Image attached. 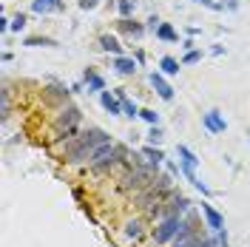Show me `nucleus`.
<instances>
[{"label": "nucleus", "instance_id": "c85d7f7f", "mask_svg": "<svg viewBox=\"0 0 250 247\" xmlns=\"http://www.w3.org/2000/svg\"><path fill=\"white\" fill-rule=\"evenodd\" d=\"M196 6H205V9H210V12H225L222 9V3H216V0H193Z\"/></svg>", "mask_w": 250, "mask_h": 247}, {"label": "nucleus", "instance_id": "4be33fe9", "mask_svg": "<svg viewBox=\"0 0 250 247\" xmlns=\"http://www.w3.org/2000/svg\"><path fill=\"white\" fill-rule=\"evenodd\" d=\"M154 34H156V40H162V43H176L179 40V31L173 29L171 23H159V29Z\"/></svg>", "mask_w": 250, "mask_h": 247}, {"label": "nucleus", "instance_id": "f3484780", "mask_svg": "<svg viewBox=\"0 0 250 247\" xmlns=\"http://www.w3.org/2000/svg\"><path fill=\"white\" fill-rule=\"evenodd\" d=\"M97 46H100V51H105L111 57L123 54V46H120V40H117L114 34H100V37H97Z\"/></svg>", "mask_w": 250, "mask_h": 247}, {"label": "nucleus", "instance_id": "dca6fc26", "mask_svg": "<svg viewBox=\"0 0 250 247\" xmlns=\"http://www.w3.org/2000/svg\"><path fill=\"white\" fill-rule=\"evenodd\" d=\"M140 151H142V156H145V162H148V165H154L156 170H159L162 162H168V156H165V151H162L159 145H148V142H145Z\"/></svg>", "mask_w": 250, "mask_h": 247}, {"label": "nucleus", "instance_id": "4468645a", "mask_svg": "<svg viewBox=\"0 0 250 247\" xmlns=\"http://www.w3.org/2000/svg\"><path fill=\"white\" fill-rule=\"evenodd\" d=\"M100 105H103V111L111 114V117H125L123 103H120L117 91H103V94H100Z\"/></svg>", "mask_w": 250, "mask_h": 247}, {"label": "nucleus", "instance_id": "2f4dec72", "mask_svg": "<svg viewBox=\"0 0 250 247\" xmlns=\"http://www.w3.org/2000/svg\"><path fill=\"white\" fill-rule=\"evenodd\" d=\"M165 165H168V173H173V176H176V179H179V176H182V165H176V162H171V159H168V162H165Z\"/></svg>", "mask_w": 250, "mask_h": 247}, {"label": "nucleus", "instance_id": "58836bf2", "mask_svg": "<svg viewBox=\"0 0 250 247\" xmlns=\"http://www.w3.org/2000/svg\"><path fill=\"white\" fill-rule=\"evenodd\" d=\"M188 37H196V34H199V31H202V29H196V26H188Z\"/></svg>", "mask_w": 250, "mask_h": 247}, {"label": "nucleus", "instance_id": "412c9836", "mask_svg": "<svg viewBox=\"0 0 250 247\" xmlns=\"http://www.w3.org/2000/svg\"><path fill=\"white\" fill-rule=\"evenodd\" d=\"M123 233H125V239H142V233H145V225H142V219H128L125 222V227H123Z\"/></svg>", "mask_w": 250, "mask_h": 247}, {"label": "nucleus", "instance_id": "1a4fd4ad", "mask_svg": "<svg viewBox=\"0 0 250 247\" xmlns=\"http://www.w3.org/2000/svg\"><path fill=\"white\" fill-rule=\"evenodd\" d=\"M114 26H117V31H120V34L131 37V40H142V37H145V31H148V26H145V23H140V20H134V17H120Z\"/></svg>", "mask_w": 250, "mask_h": 247}, {"label": "nucleus", "instance_id": "9b49d317", "mask_svg": "<svg viewBox=\"0 0 250 247\" xmlns=\"http://www.w3.org/2000/svg\"><path fill=\"white\" fill-rule=\"evenodd\" d=\"M111 68L120 74V77H134L137 71H140V62L134 60V57H125V54H117V57H111Z\"/></svg>", "mask_w": 250, "mask_h": 247}, {"label": "nucleus", "instance_id": "f03ea898", "mask_svg": "<svg viewBox=\"0 0 250 247\" xmlns=\"http://www.w3.org/2000/svg\"><path fill=\"white\" fill-rule=\"evenodd\" d=\"M156 173H159V170H156L154 165H148V162L131 165V168L120 176V190H123V193H131V190L137 193V190H142V187H148L151 182H154Z\"/></svg>", "mask_w": 250, "mask_h": 247}, {"label": "nucleus", "instance_id": "f8f14e48", "mask_svg": "<svg viewBox=\"0 0 250 247\" xmlns=\"http://www.w3.org/2000/svg\"><path fill=\"white\" fill-rule=\"evenodd\" d=\"M199 210H202V219H205V225H208V230H213V233L225 230V216L219 213L213 205L202 202V205H199Z\"/></svg>", "mask_w": 250, "mask_h": 247}, {"label": "nucleus", "instance_id": "5701e85b", "mask_svg": "<svg viewBox=\"0 0 250 247\" xmlns=\"http://www.w3.org/2000/svg\"><path fill=\"white\" fill-rule=\"evenodd\" d=\"M114 6H117L120 17H134V12H137V0H117Z\"/></svg>", "mask_w": 250, "mask_h": 247}, {"label": "nucleus", "instance_id": "4c0bfd02", "mask_svg": "<svg viewBox=\"0 0 250 247\" xmlns=\"http://www.w3.org/2000/svg\"><path fill=\"white\" fill-rule=\"evenodd\" d=\"M83 88H85V82H83V80H80V82H71V91H74V94H80Z\"/></svg>", "mask_w": 250, "mask_h": 247}, {"label": "nucleus", "instance_id": "6e6552de", "mask_svg": "<svg viewBox=\"0 0 250 247\" xmlns=\"http://www.w3.org/2000/svg\"><path fill=\"white\" fill-rule=\"evenodd\" d=\"M202 128L208 131V134H225L228 131V120H225V114L219 108H210V111H205L202 114Z\"/></svg>", "mask_w": 250, "mask_h": 247}, {"label": "nucleus", "instance_id": "b1692460", "mask_svg": "<svg viewBox=\"0 0 250 247\" xmlns=\"http://www.w3.org/2000/svg\"><path fill=\"white\" fill-rule=\"evenodd\" d=\"M202 57H205L202 46H199V48H190V51H185V54H182V65H196V62H202Z\"/></svg>", "mask_w": 250, "mask_h": 247}, {"label": "nucleus", "instance_id": "c9c22d12", "mask_svg": "<svg viewBox=\"0 0 250 247\" xmlns=\"http://www.w3.org/2000/svg\"><path fill=\"white\" fill-rule=\"evenodd\" d=\"M182 48H185V51H190V48H196V43H193V37H185V40H182Z\"/></svg>", "mask_w": 250, "mask_h": 247}, {"label": "nucleus", "instance_id": "7ed1b4c3", "mask_svg": "<svg viewBox=\"0 0 250 247\" xmlns=\"http://www.w3.org/2000/svg\"><path fill=\"white\" fill-rule=\"evenodd\" d=\"M182 227V216H165L156 222V227H151V242L156 247H165L171 245L173 239H176V233Z\"/></svg>", "mask_w": 250, "mask_h": 247}, {"label": "nucleus", "instance_id": "6ab92c4d", "mask_svg": "<svg viewBox=\"0 0 250 247\" xmlns=\"http://www.w3.org/2000/svg\"><path fill=\"white\" fill-rule=\"evenodd\" d=\"M23 46H29V48H57L60 43H57L54 37H43V34H31V37H26V40H23Z\"/></svg>", "mask_w": 250, "mask_h": 247}, {"label": "nucleus", "instance_id": "c756f323", "mask_svg": "<svg viewBox=\"0 0 250 247\" xmlns=\"http://www.w3.org/2000/svg\"><path fill=\"white\" fill-rule=\"evenodd\" d=\"M100 6V0H77V9L80 12H94Z\"/></svg>", "mask_w": 250, "mask_h": 247}, {"label": "nucleus", "instance_id": "cd10ccee", "mask_svg": "<svg viewBox=\"0 0 250 247\" xmlns=\"http://www.w3.org/2000/svg\"><path fill=\"white\" fill-rule=\"evenodd\" d=\"M140 120H145L148 125H159V114L154 108H140Z\"/></svg>", "mask_w": 250, "mask_h": 247}, {"label": "nucleus", "instance_id": "393cba45", "mask_svg": "<svg viewBox=\"0 0 250 247\" xmlns=\"http://www.w3.org/2000/svg\"><path fill=\"white\" fill-rule=\"evenodd\" d=\"M0 103H3V105H0V117H3V123H6V120L12 117V105H9V88H3V91H0Z\"/></svg>", "mask_w": 250, "mask_h": 247}, {"label": "nucleus", "instance_id": "2eb2a0df", "mask_svg": "<svg viewBox=\"0 0 250 247\" xmlns=\"http://www.w3.org/2000/svg\"><path fill=\"white\" fill-rule=\"evenodd\" d=\"M65 9L62 0H31V12L34 15H57Z\"/></svg>", "mask_w": 250, "mask_h": 247}, {"label": "nucleus", "instance_id": "473e14b6", "mask_svg": "<svg viewBox=\"0 0 250 247\" xmlns=\"http://www.w3.org/2000/svg\"><path fill=\"white\" fill-rule=\"evenodd\" d=\"M222 9L225 12H239V0H222Z\"/></svg>", "mask_w": 250, "mask_h": 247}, {"label": "nucleus", "instance_id": "a211bd4d", "mask_svg": "<svg viewBox=\"0 0 250 247\" xmlns=\"http://www.w3.org/2000/svg\"><path fill=\"white\" fill-rule=\"evenodd\" d=\"M182 68H185V65H182V60H176V57H171V54H165V57L159 60V71H162L165 77H176Z\"/></svg>", "mask_w": 250, "mask_h": 247}, {"label": "nucleus", "instance_id": "ddd939ff", "mask_svg": "<svg viewBox=\"0 0 250 247\" xmlns=\"http://www.w3.org/2000/svg\"><path fill=\"white\" fill-rule=\"evenodd\" d=\"M83 82H85L88 94H103V91H105V77H103L97 68H91V65L83 71Z\"/></svg>", "mask_w": 250, "mask_h": 247}, {"label": "nucleus", "instance_id": "bb28decb", "mask_svg": "<svg viewBox=\"0 0 250 247\" xmlns=\"http://www.w3.org/2000/svg\"><path fill=\"white\" fill-rule=\"evenodd\" d=\"M26 23H29V17H26V12H17V15L12 17V31H17V34H20V31L26 29Z\"/></svg>", "mask_w": 250, "mask_h": 247}, {"label": "nucleus", "instance_id": "f704fd0d", "mask_svg": "<svg viewBox=\"0 0 250 247\" xmlns=\"http://www.w3.org/2000/svg\"><path fill=\"white\" fill-rule=\"evenodd\" d=\"M210 54H213V57H222V54H225V46H222V43L210 46Z\"/></svg>", "mask_w": 250, "mask_h": 247}, {"label": "nucleus", "instance_id": "20e7f679", "mask_svg": "<svg viewBox=\"0 0 250 247\" xmlns=\"http://www.w3.org/2000/svg\"><path fill=\"white\" fill-rule=\"evenodd\" d=\"M176 156H179V165H182V176H185L190 185H196V182H199V176H196V168H199V156L193 154L188 145H176Z\"/></svg>", "mask_w": 250, "mask_h": 247}, {"label": "nucleus", "instance_id": "f257e3e1", "mask_svg": "<svg viewBox=\"0 0 250 247\" xmlns=\"http://www.w3.org/2000/svg\"><path fill=\"white\" fill-rule=\"evenodd\" d=\"M105 142H111L108 131L100 128V125H88V128H83V134L77 139L65 142L60 148V162L62 165H85V162H91L94 151Z\"/></svg>", "mask_w": 250, "mask_h": 247}, {"label": "nucleus", "instance_id": "423d86ee", "mask_svg": "<svg viewBox=\"0 0 250 247\" xmlns=\"http://www.w3.org/2000/svg\"><path fill=\"white\" fill-rule=\"evenodd\" d=\"M71 85H65V82H54V80H51V82H48L46 88H43V100H46L48 105H68V103H71Z\"/></svg>", "mask_w": 250, "mask_h": 247}, {"label": "nucleus", "instance_id": "9d476101", "mask_svg": "<svg viewBox=\"0 0 250 247\" xmlns=\"http://www.w3.org/2000/svg\"><path fill=\"white\" fill-rule=\"evenodd\" d=\"M148 82H151L154 94H159V100H165V103H171L173 100V85L165 80L162 71H151V74H148Z\"/></svg>", "mask_w": 250, "mask_h": 247}, {"label": "nucleus", "instance_id": "39448f33", "mask_svg": "<svg viewBox=\"0 0 250 247\" xmlns=\"http://www.w3.org/2000/svg\"><path fill=\"white\" fill-rule=\"evenodd\" d=\"M190 207H193L190 196H185L182 190H173L171 196L162 202V219H165V216H185Z\"/></svg>", "mask_w": 250, "mask_h": 247}, {"label": "nucleus", "instance_id": "a878e982", "mask_svg": "<svg viewBox=\"0 0 250 247\" xmlns=\"http://www.w3.org/2000/svg\"><path fill=\"white\" fill-rule=\"evenodd\" d=\"M162 137H165V134H162V128H159V125H151V131H148V145H162Z\"/></svg>", "mask_w": 250, "mask_h": 247}, {"label": "nucleus", "instance_id": "72a5a7b5", "mask_svg": "<svg viewBox=\"0 0 250 247\" xmlns=\"http://www.w3.org/2000/svg\"><path fill=\"white\" fill-rule=\"evenodd\" d=\"M159 23H162V20H159L156 15H151L148 20H145V26H148V31H156V29H159Z\"/></svg>", "mask_w": 250, "mask_h": 247}, {"label": "nucleus", "instance_id": "0eeeda50", "mask_svg": "<svg viewBox=\"0 0 250 247\" xmlns=\"http://www.w3.org/2000/svg\"><path fill=\"white\" fill-rule=\"evenodd\" d=\"M77 125H83V111H80L74 103L62 105L60 114L54 117V131H62V128H77Z\"/></svg>", "mask_w": 250, "mask_h": 247}, {"label": "nucleus", "instance_id": "aec40b11", "mask_svg": "<svg viewBox=\"0 0 250 247\" xmlns=\"http://www.w3.org/2000/svg\"><path fill=\"white\" fill-rule=\"evenodd\" d=\"M117 97H120V103H123L125 117H128V120H137V117H140V108H137V103L125 94V88H117Z\"/></svg>", "mask_w": 250, "mask_h": 247}, {"label": "nucleus", "instance_id": "ea45409f", "mask_svg": "<svg viewBox=\"0 0 250 247\" xmlns=\"http://www.w3.org/2000/svg\"><path fill=\"white\" fill-rule=\"evenodd\" d=\"M219 247H228V245H219Z\"/></svg>", "mask_w": 250, "mask_h": 247}, {"label": "nucleus", "instance_id": "e433bc0d", "mask_svg": "<svg viewBox=\"0 0 250 247\" xmlns=\"http://www.w3.org/2000/svg\"><path fill=\"white\" fill-rule=\"evenodd\" d=\"M134 60L140 62V65L145 62V51H142V48H137V51H134Z\"/></svg>", "mask_w": 250, "mask_h": 247}, {"label": "nucleus", "instance_id": "7c9ffc66", "mask_svg": "<svg viewBox=\"0 0 250 247\" xmlns=\"http://www.w3.org/2000/svg\"><path fill=\"white\" fill-rule=\"evenodd\" d=\"M219 245H222V242H219V236H205L196 247H219Z\"/></svg>", "mask_w": 250, "mask_h": 247}]
</instances>
